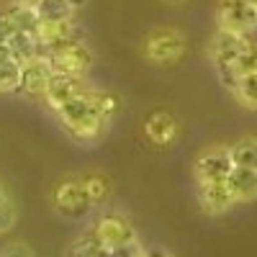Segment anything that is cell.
<instances>
[{"label": "cell", "mask_w": 257, "mask_h": 257, "mask_svg": "<svg viewBox=\"0 0 257 257\" xmlns=\"http://www.w3.org/2000/svg\"><path fill=\"white\" fill-rule=\"evenodd\" d=\"M249 3H254V6H257V0H249Z\"/></svg>", "instance_id": "cell-29"}, {"label": "cell", "mask_w": 257, "mask_h": 257, "mask_svg": "<svg viewBox=\"0 0 257 257\" xmlns=\"http://www.w3.org/2000/svg\"><path fill=\"white\" fill-rule=\"evenodd\" d=\"M144 134L155 147H167L178 137V121L167 111H155L144 123Z\"/></svg>", "instance_id": "cell-13"}, {"label": "cell", "mask_w": 257, "mask_h": 257, "mask_svg": "<svg viewBox=\"0 0 257 257\" xmlns=\"http://www.w3.org/2000/svg\"><path fill=\"white\" fill-rule=\"evenodd\" d=\"M18 3H21V6H29V8H36L41 0H18Z\"/></svg>", "instance_id": "cell-26"}, {"label": "cell", "mask_w": 257, "mask_h": 257, "mask_svg": "<svg viewBox=\"0 0 257 257\" xmlns=\"http://www.w3.org/2000/svg\"><path fill=\"white\" fill-rule=\"evenodd\" d=\"M11 24L18 29V31H26V34H39V26H41V18H39V13H36V8H29V6H21V3H16L13 8H8L6 13H3Z\"/></svg>", "instance_id": "cell-14"}, {"label": "cell", "mask_w": 257, "mask_h": 257, "mask_svg": "<svg viewBox=\"0 0 257 257\" xmlns=\"http://www.w3.org/2000/svg\"><path fill=\"white\" fill-rule=\"evenodd\" d=\"M80 90H85L80 77H75V75H64V72H52L44 98H47V103L52 105V108H59L62 103H67L70 98H75Z\"/></svg>", "instance_id": "cell-12"}, {"label": "cell", "mask_w": 257, "mask_h": 257, "mask_svg": "<svg viewBox=\"0 0 257 257\" xmlns=\"http://www.w3.org/2000/svg\"><path fill=\"white\" fill-rule=\"evenodd\" d=\"M229 152H231L234 165L257 170V139H254V137H244V139H239V142H234V144L229 147Z\"/></svg>", "instance_id": "cell-15"}, {"label": "cell", "mask_w": 257, "mask_h": 257, "mask_svg": "<svg viewBox=\"0 0 257 257\" xmlns=\"http://www.w3.org/2000/svg\"><path fill=\"white\" fill-rule=\"evenodd\" d=\"M231 70L237 72V77L249 75V72H257V44H252L247 52H242L237 59H234L231 62Z\"/></svg>", "instance_id": "cell-21"}, {"label": "cell", "mask_w": 257, "mask_h": 257, "mask_svg": "<svg viewBox=\"0 0 257 257\" xmlns=\"http://www.w3.org/2000/svg\"><path fill=\"white\" fill-rule=\"evenodd\" d=\"M231 93L237 95V100L244 105V108H254L257 111V72L242 75L237 80V88H234Z\"/></svg>", "instance_id": "cell-17"}, {"label": "cell", "mask_w": 257, "mask_h": 257, "mask_svg": "<svg viewBox=\"0 0 257 257\" xmlns=\"http://www.w3.org/2000/svg\"><path fill=\"white\" fill-rule=\"evenodd\" d=\"M252 47V41L247 39V34H237V31H226V29H219L213 34L211 44H208V54L213 59L216 67L221 64H231L242 52H247Z\"/></svg>", "instance_id": "cell-8"}, {"label": "cell", "mask_w": 257, "mask_h": 257, "mask_svg": "<svg viewBox=\"0 0 257 257\" xmlns=\"http://www.w3.org/2000/svg\"><path fill=\"white\" fill-rule=\"evenodd\" d=\"M52 77V67L44 57H36L26 64H21V80H18V88L21 93L26 95H44L47 93V85Z\"/></svg>", "instance_id": "cell-10"}, {"label": "cell", "mask_w": 257, "mask_h": 257, "mask_svg": "<svg viewBox=\"0 0 257 257\" xmlns=\"http://www.w3.org/2000/svg\"><path fill=\"white\" fill-rule=\"evenodd\" d=\"M3 198H8V196H6V190H3V185H0V201H3Z\"/></svg>", "instance_id": "cell-28"}, {"label": "cell", "mask_w": 257, "mask_h": 257, "mask_svg": "<svg viewBox=\"0 0 257 257\" xmlns=\"http://www.w3.org/2000/svg\"><path fill=\"white\" fill-rule=\"evenodd\" d=\"M0 257H34V252L24 242H13V244H8L3 252H0Z\"/></svg>", "instance_id": "cell-23"}, {"label": "cell", "mask_w": 257, "mask_h": 257, "mask_svg": "<svg viewBox=\"0 0 257 257\" xmlns=\"http://www.w3.org/2000/svg\"><path fill=\"white\" fill-rule=\"evenodd\" d=\"M13 224H16V206L11 198H3L0 201V234L8 231Z\"/></svg>", "instance_id": "cell-22"}, {"label": "cell", "mask_w": 257, "mask_h": 257, "mask_svg": "<svg viewBox=\"0 0 257 257\" xmlns=\"http://www.w3.org/2000/svg\"><path fill=\"white\" fill-rule=\"evenodd\" d=\"M54 113L59 116L62 126L82 144H90V142L100 139L105 126L111 123V118H105L100 105L95 103L93 90H80L75 98H70L59 108H54Z\"/></svg>", "instance_id": "cell-1"}, {"label": "cell", "mask_w": 257, "mask_h": 257, "mask_svg": "<svg viewBox=\"0 0 257 257\" xmlns=\"http://www.w3.org/2000/svg\"><path fill=\"white\" fill-rule=\"evenodd\" d=\"M162 3H167V6H178V3H183V0H162Z\"/></svg>", "instance_id": "cell-27"}, {"label": "cell", "mask_w": 257, "mask_h": 257, "mask_svg": "<svg viewBox=\"0 0 257 257\" xmlns=\"http://www.w3.org/2000/svg\"><path fill=\"white\" fill-rule=\"evenodd\" d=\"M80 178H82V185H85V190H88L93 206L95 203H103L105 198L111 196V180L105 178L103 173H85Z\"/></svg>", "instance_id": "cell-16"}, {"label": "cell", "mask_w": 257, "mask_h": 257, "mask_svg": "<svg viewBox=\"0 0 257 257\" xmlns=\"http://www.w3.org/2000/svg\"><path fill=\"white\" fill-rule=\"evenodd\" d=\"M52 206L64 219H82L85 213L93 208V201H90L88 190L82 185V178L70 175L62 183H57V188L52 193Z\"/></svg>", "instance_id": "cell-2"}, {"label": "cell", "mask_w": 257, "mask_h": 257, "mask_svg": "<svg viewBox=\"0 0 257 257\" xmlns=\"http://www.w3.org/2000/svg\"><path fill=\"white\" fill-rule=\"evenodd\" d=\"M90 231L103 249H113V247H121L128 242H137V231H134L132 221L121 216V213H103V216L95 219Z\"/></svg>", "instance_id": "cell-4"}, {"label": "cell", "mask_w": 257, "mask_h": 257, "mask_svg": "<svg viewBox=\"0 0 257 257\" xmlns=\"http://www.w3.org/2000/svg\"><path fill=\"white\" fill-rule=\"evenodd\" d=\"M142 52L155 64H173L185 52V36L175 29H155L147 34Z\"/></svg>", "instance_id": "cell-3"}, {"label": "cell", "mask_w": 257, "mask_h": 257, "mask_svg": "<svg viewBox=\"0 0 257 257\" xmlns=\"http://www.w3.org/2000/svg\"><path fill=\"white\" fill-rule=\"evenodd\" d=\"M103 254V247L98 244V239L93 237V231L88 229L82 234V237H77L67 252V257H100Z\"/></svg>", "instance_id": "cell-19"}, {"label": "cell", "mask_w": 257, "mask_h": 257, "mask_svg": "<svg viewBox=\"0 0 257 257\" xmlns=\"http://www.w3.org/2000/svg\"><path fill=\"white\" fill-rule=\"evenodd\" d=\"M226 185L237 203H249L257 198V170L234 165L231 173L226 175Z\"/></svg>", "instance_id": "cell-11"}, {"label": "cell", "mask_w": 257, "mask_h": 257, "mask_svg": "<svg viewBox=\"0 0 257 257\" xmlns=\"http://www.w3.org/2000/svg\"><path fill=\"white\" fill-rule=\"evenodd\" d=\"M44 59L49 62L52 72H64L75 77H82L93 67V52L85 47V41H72V44L62 47L57 52H49Z\"/></svg>", "instance_id": "cell-5"}, {"label": "cell", "mask_w": 257, "mask_h": 257, "mask_svg": "<svg viewBox=\"0 0 257 257\" xmlns=\"http://www.w3.org/2000/svg\"><path fill=\"white\" fill-rule=\"evenodd\" d=\"M36 13L41 21H64L72 18V8L67 6V0H41L36 6Z\"/></svg>", "instance_id": "cell-18"}, {"label": "cell", "mask_w": 257, "mask_h": 257, "mask_svg": "<svg viewBox=\"0 0 257 257\" xmlns=\"http://www.w3.org/2000/svg\"><path fill=\"white\" fill-rule=\"evenodd\" d=\"M198 203L206 213L219 216V213H226L237 201H234L226 180H211V183H198Z\"/></svg>", "instance_id": "cell-9"}, {"label": "cell", "mask_w": 257, "mask_h": 257, "mask_svg": "<svg viewBox=\"0 0 257 257\" xmlns=\"http://www.w3.org/2000/svg\"><path fill=\"white\" fill-rule=\"evenodd\" d=\"M219 29L249 34L257 29V6L249 0H221L219 3Z\"/></svg>", "instance_id": "cell-6"}, {"label": "cell", "mask_w": 257, "mask_h": 257, "mask_svg": "<svg viewBox=\"0 0 257 257\" xmlns=\"http://www.w3.org/2000/svg\"><path fill=\"white\" fill-rule=\"evenodd\" d=\"M231 167H234V160H231L229 147H208L196 160V178H198V183L226 180Z\"/></svg>", "instance_id": "cell-7"}, {"label": "cell", "mask_w": 257, "mask_h": 257, "mask_svg": "<svg viewBox=\"0 0 257 257\" xmlns=\"http://www.w3.org/2000/svg\"><path fill=\"white\" fill-rule=\"evenodd\" d=\"M21 64L18 62H0V93H8L18 88Z\"/></svg>", "instance_id": "cell-20"}, {"label": "cell", "mask_w": 257, "mask_h": 257, "mask_svg": "<svg viewBox=\"0 0 257 257\" xmlns=\"http://www.w3.org/2000/svg\"><path fill=\"white\" fill-rule=\"evenodd\" d=\"M142 257H175V254H170V252L162 249V247H152V249H144Z\"/></svg>", "instance_id": "cell-24"}, {"label": "cell", "mask_w": 257, "mask_h": 257, "mask_svg": "<svg viewBox=\"0 0 257 257\" xmlns=\"http://www.w3.org/2000/svg\"><path fill=\"white\" fill-rule=\"evenodd\" d=\"M85 3H88V0H67V6H70L72 11H77V8H82Z\"/></svg>", "instance_id": "cell-25"}]
</instances>
